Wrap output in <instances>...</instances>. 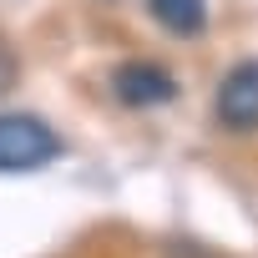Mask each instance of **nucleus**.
<instances>
[{"label": "nucleus", "instance_id": "7ed1b4c3", "mask_svg": "<svg viewBox=\"0 0 258 258\" xmlns=\"http://www.w3.org/2000/svg\"><path fill=\"white\" fill-rule=\"evenodd\" d=\"M111 91H116V101H121V106L147 111V106L172 101V96H177V81H172V71H167V66H157V61H126V66H116Z\"/></svg>", "mask_w": 258, "mask_h": 258}, {"label": "nucleus", "instance_id": "f03ea898", "mask_svg": "<svg viewBox=\"0 0 258 258\" xmlns=\"http://www.w3.org/2000/svg\"><path fill=\"white\" fill-rule=\"evenodd\" d=\"M213 111L228 132H258V61H238L218 96H213Z\"/></svg>", "mask_w": 258, "mask_h": 258}, {"label": "nucleus", "instance_id": "f257e3e1", "mask_svg": "<svg viewBox=\"0 0 258 258\" xmlns=\"http://www.w3.org/2000/svg\"><path fill=\"white\" fill-rule=\"evenodd\" d=\"M61 157V137L31 111H0V172H36Z\"/></svg>", "mask_w": 258, "mask_h": 258}, {"label": "nucleus", "instance_id": "20e7f679", "mask_svg": "<svg viewBox=\"0 0 258 258\" xmlns=\"http://www.w3.org/2000/svg\"><path fill=\"white\" fill-rule=\"evenodd\" d=\"M147 11L177 41H192V36L208 31V0H147Z\"/></svg>", "mask_w": 258, "mask_h": 258}]
</instances>
